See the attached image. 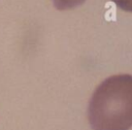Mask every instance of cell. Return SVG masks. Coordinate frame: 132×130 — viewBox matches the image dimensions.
<instances>
[{
	"label": "cell",
	"mask_w": 132,
	"mask_h": 130,
	"mask_svg": "<svg viewBox=\"0 0 132 130\" xmlns=\"http://www.w3.org/2000/svg\"><path fill=\"white\" fill-rule=\"evenodd\" d=\"M93 130H129L132 127V75L118 74L103 80L89 103Z\"/></svg>",
	"instance_id": "1"
},
{
	"label": "cell",
	"mask_w": 132,
	"mask_h": 130,
	"mask_svg": "<svg viewBox=\"0 0 132 130\" xmlns=\"http://www.w3.org/2000/svg\"><path fill=\"white\" fill-rule=\"evenodd\" d=\"M85 0H53L55 7L59 10H66L82 4Z\"/></svg>",
	"instance_id": "2"
},
{
	"label": "cell",
	"mask_w": 132,
	"mask_h": 130,
	"mask_svg": "<svg viewBox=\"0 0 132 130\" xmlns=\"http://www.w3.org/2000/svg\"><path fill=\"white\" fill-rule=\"evenodd\" d=\"M111 1L121 9L132 12V0H111Z\"/></svg>",
	"instance_id": "3"
}]
</instances>
